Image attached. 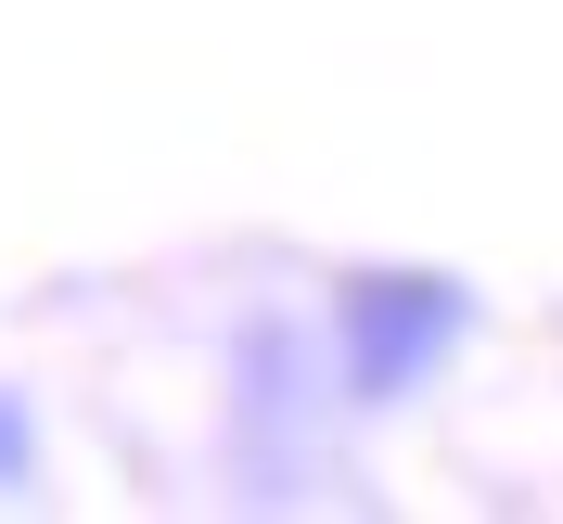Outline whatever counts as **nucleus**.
Here are the masks:
<instances>
[{"mask_svg": "<svg viewBox=\"0 0 563 524\" xmlns=\"http://www.w3.org/2000/svg\"><path fill=\"white\" fill-rule=\"evenodd\" d=\"M26 473H38V422L0 397V487H26Z\"/></svg>", "mask_w": 563, "mask_h": 524, "instance_id": "2", "label": "nucleus"}, {"mask_svg": "<svg viewBox=\"0 0 563 524\" xmlns=\"http://www.w3.org/2000/svg\"><path fill=\"white\" fill-rule=\"evenodd\" d=\"M474 333V294L449 269H358L333 294V358H346V397H410L449 371V346Z\"/></svg>", "mask_w": 563, "mask_h": 524, "instance_id": "1", "label": "nucleus"}]
</instances>
